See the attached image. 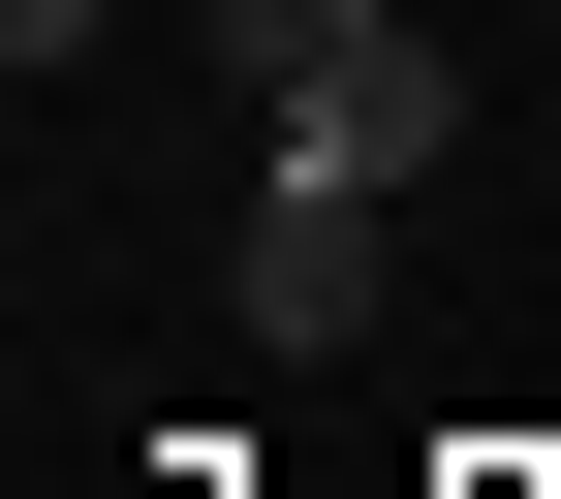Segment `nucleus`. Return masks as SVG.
<instances>
[{
	"instance_id": "obj_1",
	"label": "nucleus",
	"mask_w": 561,
	"mask_h": 499,
	"mask_svg": "<svg viewBox=\"0 0 561 499\" xmlns=\"http://www.w3.org/2000/svg\"><path fill=\"white\" fill-rule=\"evenodd\" d=\"M280 157H312V188H437V157H468V63H437V32L375 0V32H343L312 94H280Z\"/></svg>"
},
{
	"instance_id": "obj_2",
	"label": "nucleus",
	"mask_w": 561,
	"mask_h": 499,
	"mask_svg": "<svg viewBox=\"0 0 561 499\" xmlns=\"http://www.w3.org/2000/svg\"><path fill=\"white\" fill-rule=\"evenodd\" d=\"M375 250H405V188H312V157H280V188H250V343H343Z\"/></svg>"
},
{
	"instance_id": "obj_3",
	"label": "nucleus",
	"mask_w": 561,
	"mask_h": 499,
	"mask_svg": "<svg viewBox=\"0 0 561 499\" xmlns=\"http://www.w3.org/2000/svg\"><path fill=\"white\" fill-rule=\"evenodd\" d=\"M62 32H94V0H0V63H32V94H62Z\"/></svg>"
}]
</instances>
